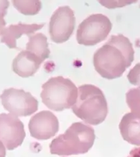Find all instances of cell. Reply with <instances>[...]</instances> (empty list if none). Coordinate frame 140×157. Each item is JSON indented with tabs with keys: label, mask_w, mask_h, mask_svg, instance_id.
Masks as SVG:
<instances>
[{
	"label": "cell",
	"mask_w": 140,
	"mask_h": 157,
	"mask_svg": "<svg viewBox=\"0 0 140 157\" xmlns=\"http://www.w3.org/2000/svg\"><path fill=\"white\" fill-rule=\"evenodd\" d=\"M4 109L16 117H28L38 109L39 102L30 92L22 89L8 88L0 96Z\"/></svg>",
	"instance_id": "cell-6"
},
{
	"label": "cell",
	"mask_w": 140,
	"mask_h": 157,
	"mask_svg": "<svg viewBox=\"0 0 140 157\" xmlns=\"http://www.w3.org/2000/svg\"><path fill=\"white\" fill-rule=\"evenodd\" d=\"M9 6V2L7 0H0V14L5 17L7 14V10Z\"/></svg>",
	"instance_id": "cell-18"
},
{
	"label": "cell",
	"mask_w": 140,
	"mask_h": 157,
	"mask_svg": "<svg viewBox=\"0 0 140 157\" xmlns=\"http://www.w3.org/2000/svg\"><path fill=\"white\" fill-rule=\"evenodd\" d=\"M6 150L3 142L0 140V157H6Z\"/></svg>",
	"instance_id": "cell-20"
},
{
	"label": "cell",
	"mask_w": 140,
	"mask_h": 157,
	"mask_svg": "<svg viewBox=\"0 0 140 157\" xmlns=\"http://www.w3.org/2000/svg\"><path fill=\"white\" fill-rule=\"evenodd\" d=\"M94 130L83 122H74L64 134L53 140L49 145L52 155L70 156L85 154L93 146Z\"/></svg>",
	"instance_id": "cell-2"
},
{
	"label": "cell",
	"mask_w": 140,
	"mask_h": 157,
	"mask_svg": "<svg viewBox=\"0 0 140 157\" xmlns=\"http://www.w3.org/2000/svg\"><path fill=\"white\" fill-rule=\"evenodd\" d=\"M14 7L21 13L26 16L36 15L42 7V3L37 0H13Z\"/></svg>",
	"instance_id": "cell-14"
},
{
	"label": "cell",
	"mask_w": 140,
	"mask_h": 157,
	"mask_svg": "<svg viewBox=\"0 0 140 157\" xmlns=\"http://www.w3.org/2000/svg\"><path fill=\"white\" fill-rule=\"evenodd\" d=\"M134 60V50L129 39L122 34L112 36L93 57L96 71L104 78L121 77Z\"/></svg>",
	"instance_id": "cell-1"
},
{
	"label": "cell",
	"mask_w": 140,
	"mask_h": 157,
	"mask_svg": "<svg viewBox=\"0 0 140 157\" xmlns=\"http://www.w3.org/2000/svg\"><path fill=\"white\" fill-rule=\"evenodd\" d=\"M29 41L26 44V51L35 54L44 61L49 57L50 50L47 37L41 33L28 36Z\"/></svg>",
	"instance_id": "cell-13"
},
{
	"label": "cell",
	"mask_w": 140,
	"mask_h": 157,
	"mask_svg": "<svg viewBox=\"0 0 140 157\" xmlns=\"http://www.w3.org/2000/svg\"><path fill=\"white\" fill-rule=\"evenodd\" d=\"M26 137L23 122L11 113L0 114V140L12 151L21 146Z\"/></svg>",
	"instance_id": "cell-8"
},
{
	"label": "cell",
	"mask_w": 140,
	"mask_h": 157,
	"mask_svg": "<svg viewBox=\"0 0 140 157\" xmlns=\"http://www.w3.org/2000/svg\"><path fill=\"white\" fill-rule=\"evenodd\" d=\"M127 157H140V147L133 149Z\"/></svg>",
	"instance_id": "cell-19"
},
{
	"label": "cell",
	"mask_w": 140,
	"mask_h": 157,
	"mask_svg": "<svg viewBox=\"0 0 140 157\" xmlns=\"http://www.w3.org/2000/svg\"><path fill=\"white\" fill-rule=\"evenodd\" d=\"M42 102L49 109L62 111L73 107L78 96V88L69 78L52 77L42 85Z\"/></svg>",
	"instance_id": "cell-4"
},
{
	"label": "cell",
	"mask_w": 140,
	"mask_h": 157,
	"mask_svg": "<svg viewBox=\"0 0 140 157\" xmlns=\"http://www.w3.org/2000/svg\"><path fill=\"white\" fill-rule=\"evenodd\" d=\"M126 100L131 113L140 117V86L131 88L127 93Z\"/></svg>",
	"instance_id": "cell-15"
},
{
	"label": "cell",
	"mask_w": 140,
	"mask_h": 157,
	"mask_svg": "<svg viewBox=\"0 0 140 157\" xmlns=\"http://www.w3.org/2000/svg\"><path fill=\"white\" fill-rule=\"evenodd\" d=\"M6 25V22L5 21L4 17L2 15V14H0V35H1L2 32L5 28Z\"/></svg>",
	"instance_id": "cell-21"
},
{
	"label": "cell",
	"mask_w": 140,
	"mask_h": 157,
	"mask_svg": "<svg viewBox=\"0 0 140 157\" xmlns=\"http://www.w3.org/2000/svg\"><path fill=\"white\" fill-rule=\"evenodd\" d=\"M127 78L130 84L140 86V63H137L129 71Z\"/></svg>",
	"instance_id": "cell-16"
},
{
	"label": "cell",
	"mask_w": 140,
	"mask_h": 157,
	"mask_svg": "<svg viewBox=\"0 0 140 157\" xmlns=\"http://www.w3.org/2000/svg\"><path fill=\"white\" fill-rule=\"evenodd\" d=\"M43 62L35 54L28 51H21L13 61V71L22 78L33 76Z\"/></svg>",
	"instance_id": "cell-10"
},
{
	"label": "cell",
	"mask_w": 140,
	"mask_h": 157,
	"mask_svg": "<svg viewBox=\"0 0 140 157\" xmlns=\"http://www.w3.org/2000/svg\"><path fill=\"white\" fill-rule=\"evenodd\" d=\"M102 6L108 7V8H115L117 7H123L127 5L131 4L134 3V2H99Z\"/></svg>",
	"instance_id": "cell-17"
},
{
	"label": "cell",
	"mask_w": 140,
	"mask_h": 157,
	"mask_svg": "<svg viewBox=\"0 0 140 157\" xmlns=\"http://www.w3.org/2000/svg\"><path fill=\"white\" fill-rule=\"evenodd\" d=\"M75 26L74 13L70 7H60L53 13L49 23L51 40L56 43L67 41L73 33Z\"/></svg>",
	"instance_id": "cell-7"
},
{
	"label": "cell",
	"mask_w": 140,
	"mask_h": 157,
	"mask_svg": "<svg viewBox=\"0 0 140 157\" xmlns=\"http://www.w3.org/2000/svg\"><path fill=\"white\" fill-rule=\"evenodd\" d=\"M45 24H25L18 23L13 24L9 27L4 28L2 32L1 43H5L9 48H18L17 40L24 34L30 36L34 33L36 31L41 29Z\"/></svg>",
	"instance_id": "cell-11"
},
{
	"label": "cell",
	"mask_w": 140,
	"mask_h": 157,
	"mask_svg": "<svg viewBox=\"0 0 140 157\" xmlns=\"http://www.w3.org/2000/svg\"><path fill=\"white\" fill-rule=\"evenodd\" d=\"M74 113L90 125H98L105 121L108 106L103 92L93 85H83L78 88V96L71 107Z\"/></svg>",
	"instance_id": "cell-3"
},
{
	"label": "cell",
	"mask_w": 140,
	"mask_h": 157,
	"mask_svg": "<svg viewBox=\"0 0 140 157\" xmlns=\"http://www.w3.org/2000/svg\"><path fill=\"white\" fill-rule=\"evenodd\" d=\"M112 29L110 20L102 14H91L85 19L77 31V41L80 45L94 46L107 38Z\"/></svg>",
	"instance_id": "cell-5"
},
{
	"label": "cell",
	"mask_w": 140,
	"mask_h": 157,
	"mask_svg": "<svg viewBox=\"0 0 140 157\" xmlns=\"http://www.w3.org/2000/svg\"><path fill=\"white\" fill-rule=\"evenodd\" d=\"M119 130L124 140L140 147V117L132 113H128L122 118Z\"/></svg>",
	"instance_id": "cell-12"
},
{
	"label": "cell",
	"mask_w": 140,
	"mask_h": 157,
	"mask_svg": "<svg viewBox=\"0 0 140 157\" xmlns=\"http://www.w3.org/2000/svg\"><path fill=\"white\" fill-rule=\"evenodd\" d=\"M28 128L33 138L47 140L54 137L59 132V122L52 112L42 111L31 118Z\"/></svg>",
	"instance_id": "cell-9"
}]
</instances>
